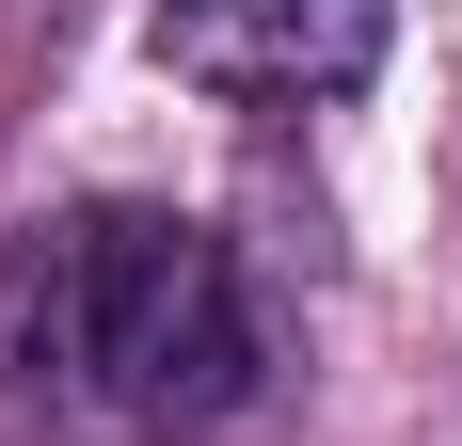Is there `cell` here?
Wrapping results in <instances>:
<instances>
[{"instance_id": "obj_2", "label": "cell", "mask_w": 462, "mask_h": 446, "mask_svg": "<svg viewBox=\"0 0 462 446\" xmlns=\"http://www.w3.org/2000/svg\"><path fill=\"white\" fill-rule=\"evenodd\" d=\"M383 48H399V0H160L143 16V64L224 112H335L383 80Z\"/></svg>"}, {"instance_id": "obj_1", "label": "cell", "mask_w": 462, "mask_h": 446, "mask_svg": "<svg viewBox=\"0 0 462 446\" xmlns=\"http://www.w3.org/2000/svg\"><path fill=\"white\" fill-rule=\"evenodd\" d=\"M272 399V303L191 208H48L0 239V446H208Z\"/></svg>"}]
</instances>
